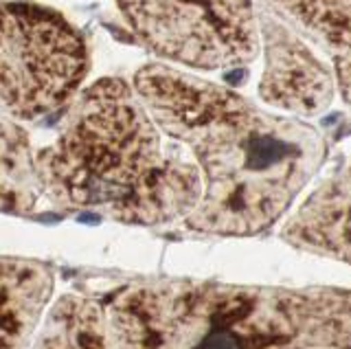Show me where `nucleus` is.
<instances>
[{"instance_id": "obj_1", "label": "nucleus", "mask_w": 351, "mask_h": 349, "mask_svg": "<svg viewBox=\"0 0 351 349\" xmlns=\"http://www.w3.org/2000/svg\"><path fill=\"white\" fill-rule=\"evenodd\" d=\"M29 349H351V290L136 279L64 294Z\"/></svg>"}, {"instance_id": "obj_2", "label": "nucleus", "mask_w": 351, "mask_h": 349, "mask_svg": "<svg viewBox=\"0 0 351 349\" xmlns=\"http://www.w3.org/2000/svg\"><path fill=\"white\" fill-rule=\"evenodd\" d=\"M134 91L162 132L197 160L202 198L184 217L191 233L268 231L327 156L323 136L299 119L266 112L235 91L171 67H143Z\"/></svg>"}, {"instance_id": "obj_3", "label": "nucleus", "mask_w": 351, "mask_h": 349, "mask_svg": "<svg viewBox=\"0 0 351 349\" xmlns=\"http://www.w3.org/2000/svg\"><path fill=\"white\" fill-rule=\"evenodd\" d=\"M44 198L66 213L156 226L189 215L202 173L165 149L160 128L119 77L95 82L71 104L55 143L36 156Z\"/></svg>"}, {"instance_id": "obj_4", "label": "nucleus", "mask_w": 351, "mask_h": 349, "mask_svg": "<svg viewBox=\"0 0 351 349\" xmlns=\"http://www.w3.org/2000/svg\"><path fill=\"white\" fill-rule=\"evenodd\" d=\"M84 38L33 3H0V108L36 121L73 101L88 73Z\"/></svg>"}, {"instance_id": "obj_5", "label": "nucleus", "mask_w": 351, "mask_h": 349, "mask_svg": "<svg viewBox=\"0 0 351 349\" xmlns=\"http://www.w3.org/2000/svg\"><path fill=\"white\" fill-rule=\"evenodd\" d=\"M128 27L158 58L202 71L246 67L259 51L250 0H119Z\"/></svg>"}, {"instance_id": "obj_6", "label": "nucleus", "mask_w": 351, "mask_h": 349, "mask_svg": "<svg viewBox=\"0 0 351 349\" xmlns=\"http://www.w3.org/2000/svg\"><path fill=\"white\" fill-rule=\"evenodd\" d=\"M257 23L266 53V69L259 82L261 99L301 117H316L327 110L336 84L325 64L270 9H261Z\"/></svg>"}, {"instance_id": "obj_7", "label": "nucleus", "mask_w": 351, "mask_h": 349, "mask_svg": "<svg viewBox=\"0 0 351 349\" xmlns=\"http://www.w3.org/2000/svg\"><path fill=\"white\" fill-rule=\"evenodd\" d=\"M281 237L305 253L351 264V160L310 193Z\"/></svg>"}, {"instance_id": "obj_8", "label": "nucleus", "mask_w": 351, "mask_h": 349, "mask_svg": "<svg viewBox=\"0 0 351 349\" xmlns=\"http://www.w3.org/2000/svg\"><path fill=\"white\" fill-rule=\"evenodd\" d=\"M53 268L44 261L0 257V349H29L53 297Z\"/></svg>"}, {"instance_id": "obj_9", "label": "nucleus", "mask_w": 351, "mask_h": 349, "mask_svg": "<svg viewBox=\"0 0 351 349\" xmlns=\"http://www.w3.org/2000/svg\"><path fill=\"white\" fill-rule=\"evenodd\" d=\"M42 195L29 136L0 115V213H31Z\"/></svg>"}, {"instance_id": "obj_10", "label": "nucleus", "mask_w": 351, "mask_h": 349, "mask_svg": "<svg viewBox=\"0 0 351 349\" xmlns=\"http://www.w3.org/2000/svg\"><path fill=\"white\" fill-rule=\"evenodd\" d=\"M274 16L285 18L314 38L332 56L351 49V0H261Z\"/></svg>"}, {"instance_id": "obj_11", "label": "nucleus", "mask_w": 351, "mask_h": 349, "mask_svg": "<svg viewBox=\"0 0 351 349\" xmlns=\"http://www.w3.org/2000/svg\"><path fill=\"white\" fill-rule=\"evenodd\" d=\"M334 58V71H336V82H338V93L345 99V104L351 108V49L336 53Z\"/></svg>"}]
</instances>
